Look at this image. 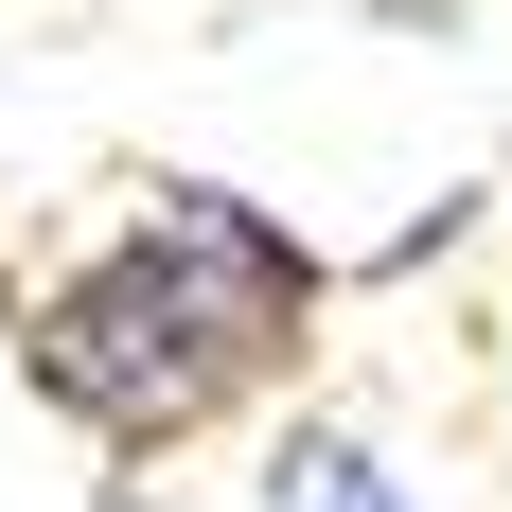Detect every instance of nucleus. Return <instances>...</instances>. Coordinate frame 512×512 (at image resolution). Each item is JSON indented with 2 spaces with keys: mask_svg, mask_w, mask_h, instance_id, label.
<instances>
[{
  "mask_svg": "<svg viewBox=\"0 0 512 512\" xmlns=\"http://www.w3.org/2000/svg\"><path fill=\"white\" fill-rule=\"evenodd\" d=\"M301 336H318V248L283 212H248L230 177H159L106 248L18 283V389L124 460L230 424L265 371H301Z\"/></svg>",
  "mask_w": 512,
  "mask_h": 512,
  "instance_id": "1",
  "label": "nucleus"
},
{
  "mask_svg": "<svg viewBox=\"0 0 512 512\" xmlns=\"http://www.w3.org/2000/svg\"><path fill=\"white\" fill-rule=\"evenodd\" d=\"M265 512H424V495L371 460L354 424H283V460H265Z\"/></svg>",
  "mask_w": 512,
  "mask_h": 512,
  "instance_id": "2",
  "label": "nucleus"
}]
</instances>
